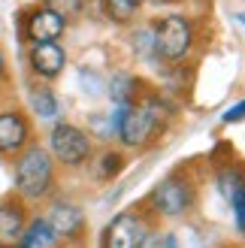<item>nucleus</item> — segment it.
Here are the masks:
<instances>
[{
    "mask_svg": "<svg viewBox=\"0 0 245 248\" xmlns=\"http://www.w3.org/2000/svg\"><path fill=\"white\" fill-rule=\"evenodd\" d=\"M161 248H179V239L173 236V233H164V239H161Z\"/></svg>",
    "mask_w": 245,
    "mask_h": 248,
    "instance_id": "19",
    "label": "nucleus"
},
{
    "mask_svg": "<svg viewBox=\"0 0 245 248\" xmlns=\"http://www.w3.org/2000/svg\"><path fill=\"white\" fill-rule=\"evenodd\" d=\"M48 155H52V160L61 167H82V164L91 160L94 145H91V136L82 127L61 121L48 130Z\"/></svg>",
    "mask_w": 245,
    "mask_h": 248,
    "instance_id": "5",
    "label": "nucleus"
},
{
    "mask_svg": "<svg viewBox=\"0 0 245 248\" xmlns=\"http://www.w3.org/2000/svg\"><path fill=\"white\" fill-rule=\"evenodd\" d=\"M215 185H218V191H221V197L230 203L236 194H242V191H245V172H242L239 167H224L221 172H218Z\"/></svg>",
    "mask_w": 245,
    "mask_h": 248,
    "instance_id": "16",
    "label": "nucleus"
},
{
    "mask_svg": "<svg viewBox=\"0 0 245 248\" xmlns=\"http://www.w3.org/2000/svg\"><path fill=\"white\" fill-rule=\"evenodd\" d=\"M103 6H106L109 16H112L115 21H121V24L130 21L133 16H137V9H139L133 0H103Z\"/></svg>",
    "mask_w": 245,
    "mask_h": 248,
    "instance_id": "17",
    "label": "nucleus"
},
{
    "mask_svg": "<svg viewBox=\"0 0 245 248\" xmlns=\"http://www.w3.org/2000/svg\"><path fill=\"white\" fill-rule=\"evenodd\" d=\"M28 61H31V70L40 79H58L67 67V52L58 40L55 43H33Z\"/></svg>",
    "mask_w": 245,
    "mask_h": 248,
    "instance_id": "10",
    "label": "nucleus"
},
{
    "mask_svg": "<svg viewBox=\"0 0 245 248\" xmlns=\"http://www.w3.org/2000/svg\"><path fill=\"white\" fill-rule=\"evenodd\" d=\"M164 103L161 97H137L127 106H118L115 115H109L115 136L127 148H145L154 142V136L164 127Z\"/></svg>",
    "mask_w": 245,
    "mask_h": 248,
    "instance_id": "1",
    "label": "nucleus"
},
{
    "mask_svg": "<svg viewBox=\"0 0 245 248\" xmlns=\"http://www.w3.org/2000/svg\"><path fill=\"white\" fill-rule=\"evenodd\" d=\"M133 3H137V6H142V3H145V0H133Z\"/></svg>",
    "mask_w": 245,
    "mask_h": 248,
    "instance_id": "23",
    "label": "nucleus"
},
{
    "mask_svg": "<svg viewBox=\"0 0 245 248\" xmlns=\"http://www.w3.org/2000/svg\"><path fill=\"white\" fill-rule=\"evenodd\" d=\"M221 248H242V245H221Z\"/></svg>",
    "mask_w": 245,
    "mask_h": 248,
    "instance_id": "22",
    "label": "nucleus"
},
{
    "mask_svg": "<svg viewBox=\"0 0 245 248\" xmlns=\"http://www.w3.org/2000/svg\"><path fill=\"white\" fill-rule=\"evenodd\" d=\"M152 236L149 215L139 209H127L118 212L103 230V248H145Z\"/></svg>",
    "mask_w": 245,
    "mask_h": 248,
    "instance_id": "6",
    "label": "nucleus"
},
{
    "mask_svg": "<svg viewBox=\"0 0 245 248\" xmlns=\"http://www.w3.org/2000/svg\"><path fill=\"white\" fill-rule=\"evenodd\" d=\"M194 24L191 18L179 16V12H173V16H164L154 21L152 28V48H154V58L167 61V64H179V61H185L191 55L194 48Z\"/></svg>",
    "mask_w": 245,
    "mask_h": 248,
    "instance_id": "3",
    "label": "nucleus"
},
{
    "mask_svg": "<svg viewBox=\"0 0 245 248\" xmlns=\"http://www.w3.org/2000/svg\"><path fill=\"white\" fill-rule=\"evenodd\" d=\"M194 203H197V185H194V179L188 172H169L149 194V209L164 218L188 215L194 209Z\"/></svg>",
    "mask_w": 245,
    "mask_h": 248,
    "instance_id": "4",
    "label": "nucleus"
},
{
    "mask_svg": "<svg viewBox=\"0 0 245 248\" xmlns=\"http://www.w3.org/2000/svg\"><path fill=\"white\" fill-rule=\"evenodd\" d=\"M55 188V160L43 145H28L15 155V191L21 200H46Z\"/></svg>",
    "mask_w": 245,
    "mask_h": 248,
    "instance_id": "2",
    "label": "nucleus"
},
{
    "mask_svg": "<svg viewBox=\"0 0 245 248\" xmlns=\"http://www.w3.org/2000/svg\"><path fill=\"white\" fill-rule=\"evenodd\" d=\"M24 224H28V212H24V203L9 197V200H0V248H15Z\"/></svg>",
    "mask_w": 245,
    "mask_h": 248,
    "instance_id": "11",
    "label": "nucleus"
},
{
    "mask_svg": "<svg viewBox=\"0 0 245 248\" xmlns=\"http://www.w3.org/2000/svg\"><path fill=\"white\" fill-rule=\"evenodd\" d=\"M6 76V55H3V48H0V79Z\"/></svg>",
    "mask_w": 245,
    "mask_h": 248,
    "instance_id": "20",
    "label": "nucleus"
},
{
    "mask_svg": "<svg viewBox=\"0 0 245 248\" xmlns=\"http://www.w3.org/2000/svg\"><path fill=\"white\" fill-rule=\"evenodd\" d=\"M43 218L48 221V227L55 230L58 239H76V236H82V230H85L82 209L73 206V203H67V200H55Z\"/></svg>",
    "mask_w": 245,
    "mask_h": 248,
    "instance_id": "9",
    "label": "nucleus"
},
{
    "mask_svg": "<svg viewBox=\"0 0 245 248\" xmlns=\"http://www.w3.org/2000/svg\"><path fill=\"white\" fill-rule=\"evenodd\" d=\"M88 164H91V172H94L97 182H112L118 172L124 170V155L115 152V148H103V152L97 155L94 160H88Z\"/></svg>",
    "mask_w": 245,
    "mask_h": 248,
    "instance_id": "13",
    "label": "nucleus"
},
{
    "mask_svg": "<svg viewBox=\"0 0 245 248\" xmlns=\"http://www.w3.org/2000/svg\"><path fill=\"white\" fill-rule=\"evenodd\" d=\"M28 100H31L33 115H40V118H46V121L58 118V112H61V103H58L55 91H52V88H46V85H33L31 94H28Z\"/></svg>",
    "mask_w": 245,
    "mask_h": 248,
    "instance_id": "14",
    "label": "nucleus"
},
{
    "mask_svg": "<svg viewBox=\"0 0 245 248\" xmlns=\"http://www.w3.org/2000/svg\"><path fill=\"white\" fill-rule=\"evenodd\" d=\"M67 31V16L55 6H36L24 18V33L31 43H55Z\"/></svg>",
    "mask_w": 245,
    "mask_h": 248,
    "instance_id": "7",
    "label": "nucleus"
},
{
    "mask_svg": "<svg viewBox=\"0 0 245 248\" xmlns=\"http://www.w3.org/2000/svg\"><path fill=\"white\" fill-rule=\"evenodd\" d=\"M31 145V124L18 109H3L0 112V155L15 157L21 148Z\"/></svg>",
    "mask_w": 245,
    "mask_h": 248,
    "instance_id": "8",
    "label": "nucleus"
},
{
    "mask_svg": "<svg viewBox=\"0 0 245 248\" xmlns=\"http://www.w3.org/2000/svg\"><path fill=\"white\" fill-rule=\"evenodd\" d=\"M55 242H58V236H55V230L48 227V221L46 218H31L28 224H24V233H21L15 248H52Z\"/></svg>",
    "mask_w": 245,
    "mask_h": 248,
    "instance_id": "12",
    "label": "nucleus"
},
{
    "mask_svg": "<svg viewBox=\"0 0 245 248\" xmlns=\"http://www.w3.org/2000/svg\"><path fill=\"white\" fill-rule=\"evenodd\" d=\"M242 118H245V100H242V103H236V106H230L227 112L221 115V121H224V124H236V121H242Z\"/></svg>",
    "mask_w": 245,
    "mask_h": 248,
    "instance_id": "18",
    "label": "nucleus"
},
{
    "mask_svg": "<svg viewBox=\"0 0 245 248\" xmlns=\"http://www.w3.org/2000/svg\"><path fill=\"white\" fill-rule=\"evenodd\" d=\"M109 97L118 106H127L139 97V79L130 76V73H115L112 82H109Z\"/></svg>",
    "mask_w": 245,
    "mask_h": 248,
    "instance_id": "15",
    "label": "nucleus"
},
{
    "mask_svg": "<svg viewBox=\"0 0 245 248\" xmlns=\"http://www.w3.org/2000/svg\"><path fill=\"white\" fill-rule=\"evenodd\" d=\"M236 18H239V21H242V24H245V12H239V16H236Z\"/></svg>",
    "mask_w": 245,
    "mask_h": 248,
    "instance_id": "21",
    "label": "nucleus"
}]
</instances>
